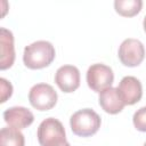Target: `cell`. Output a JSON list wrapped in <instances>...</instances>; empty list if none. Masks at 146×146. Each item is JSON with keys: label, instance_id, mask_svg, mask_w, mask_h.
Listing matches in <instances>:
<instances>
[{"label": "cell", "instance_id": "2e32d148", "mask_svg": "<svg viewBox=\"0 0 146 146\" xmlns=\"http://www.w3.org/2000/svg\"><path fill=\"white\" fill-rule=\"evenodd\" d=\"M143 25H144V30H145V32H146V16L144 17V22H143Z\"/></svg>", "mask_w": 146, "mask_h": 146}, {"label": "cell", "instance_id": "7c38bea8", "mask_svg": "<svg viewBox=\"0 0 146 146\" xmlns=\"http://www.w3.org/2000/svg\"><path fill=\"white\" fill-rule=\"evenodd\" d=\"M25 139L21 130L13 127H3L0 131V146H24Z\"/></svg>", "mask_w": 146, "mask_h": 146}, {"label": "cell", "instance_id": "ba28073f", "mask_svg": "<svg viewBox=\"0 0 146 146\" xmlns=\"http://www.w3.org/2000/svg\"><path fill=\"white\" fill-rule=\"evenodd\" d=\"M117 91L125 105L136 104L143 96V87L140 81L131 75L122 78L117 86Z\"/></svg>", "mask_w": 146, "mask_h": 146}, {"label": "cell", "instance_id": "6da1fadb", "mask_svg": "<svg viewBox=\"0 0 146 146\" xmlns=\"http://www.w3.org/2000/svg\"><path fill=\"white\" fill-rule=\"evenodd\" d=\"M55 47L51 42L39 40L24 48L23 62L29 68L39 70L50 65L55 59Z\"/></svg>", "mask_w": 146, "mask_h": 146}, {"label": "cell", "instance_id": "ac0fdd59", "mask_svg": "<svg viewBox=\"0 0 146 146\" xmlns=\"http://www.w3.org/2000/svg\"><path fill=\"white\" fill-rule=\"evenodd\" d=\"M144 146H146V143H145V144H144Z\"/></svg>", "mask_w": 146, "mask_h": 146}, {"label": "cell", "instance_id": "3957f363", "mask_svg": "<svg viewBox=\"0 0 146 146\" xmlns=\"http://www.w3.org/2000/svg\"><path fill=\"white\" fill-rule=\"evenodd\" d=\"M36 136L41 146H62L66 143L64 125L55 117L44 119L38 127Z\"/></svg>", "mask_w": 146, "mask_h": 146}, {"label": "cell", "instance_id": "277c9868", "mask_svg": "<svg viewBox=\"0 0 146 146\" xmlns=\"http://www.w3.org/2000/svg\"><path fill=\"white\" fill-rule=\"evenodd\" d=\"M57 92L48 83H36L29 92V100L31 105L39 111L51 110L57 103Z\"/></svg>", "mask_w": 146, "mask_h": 146}, {"label": "cell", "instance_id": "52a82bcc", "mask_svg": "<svg viewBox=\"0 0 146 146\" xmlns=\"http://www.w3.org/2000/svg\"><path fill=\"white\" fill-rule=\"evenodd\" d=\"M55 82L64 92H73L80 86V71L73 65L60 66L55 74Z\"/></svg>", "mask_w": 146, "mask_h": 146}, {"label": "cell", "instance_id": "e0dca14e", "mask_svg": "<svg viewBox=\"0 0 146 146\" xmlns=\"http://www.w3.org/2000/svg\"><path fill=\"white\" fill-rule=\"evenodd\" d=\"M62 146H71V145H70V144H68V143H67V141H66V143H65V144H63V145H62Z\"/></svg>", "mask_w": 146, "mask_h": 146}, {"label": "cell", "instance_id": "8992f818", "mask_svg": "<svg viewBox=\"0 0 146 146\" xmlns=\"http://www.w3.org/2000/svg\"><path fill=\"white\" fill-rule=\"evenodd\" d=\"M119 58L125 66H138L145 57L144 44L138 39L128 38L122 41L119 47Z\"/></svg>", "mask_w": 146, "mask_h": 146}, {"label": "cell", "instance_id": "4fadbf2b", "mask_svg": "<svg viewBox=\"0 0 146 146\" xmlns=\"http://www.w3.org/2000/svg\"><path fill=\"white\" fill-rule=\"evenodd\" d=\"M143 6L141 0H115L114 1V8L116 13H119L122 16L131 17L137 15Z\"/></svg>", "mask_w": 146, "mask_h": 146}, {"label": "cell", "instance_id": "8fae6325", "mask_svg": "<svg viewBox=\"0 0 146 146\" xmlns=\"http://www.w3.org/2000/svg\"><path fill=\"white\" fill-rule=\"evenodd\" d=\"M99 105L106 113L116 114L123 110L125 104L122 100L117 88L110 87L99 92Z\"/></svg>", "mask_w": 146, "mask_h": 146}, {"label": "cell", "instance_id": "5bb4252c", "mask_svg": "<svg viewBox=\"0 0 146 146\" xmlns=\"http://www.w3.org/2000/svg\"><path fill=\"white\" fill-rule=\"evenodd\" d=\"M132 122L137 130L146 132V106L140 107L135 112L132 116Z\"/></svg>", "mask_w": 146, "mask_h": 146}, {"label": "cell", "instance_id": "9a60e30c", "mask_svg": "<svg viewBox=\"0 0 146 146\" xmlns=\"http://www.w3.org/2000/svg\"><path fill=\"white\" fill-rule=\"evenodd\" d=\"M0 86H1V103H5L7 98H9L13 94V86L9 81H7L5 78L0 79Z\"/></svg>", "mask_w": 146, "mask_h": 146}, {"label": "cell", "instance_id": "30bf717a", "mask_svg": "<svg viewBox=\"0 0 146 146\" xmlns=\"http://www.w3.org/2000/svg\"><path fill=\"white\" fill-rule=\"evenodd\" d=\"M0 68L6 70L14 64L15 60V47L14 35L11 31L6 27L0 29Z\"/></svg>", "mask_w": 146, "mask_h": 146}, {"label": "cell", "instance_id": "7a4b0ae2", "mask_svg": "<svg viewBox=\"0 0 146 146\" xmlns=\"http://www.w3.org/2000/svg\"><path fill=\"white\" fill-rule=\"evenodd\" d=\"M100 116L91 108H82L73 113L70 124L73 133L80 137H89L95 135L100 128Z\"/></svg>", "mask_w": 146, "mask_h": 146}, {"label": "cell", "instance_id": "9c48e42d", "mask_svg": "<svg viewBox=\"0 0 146 146\" xmlns=\"http://www.w3.org/2000/svg\"><path fill=\"white\" fill-rule=\"evenodd\" d=\"M3 120L7 124H9V127L21 130L32 124L34 115L30 110L23 106H14L3 112Z\"/></svg>", "mask_w": 146, "mask_h": 146}, {"label": "cell", "instance_id": "5b68a950", "mask_svg": "<svg viewBox=\"0 0 146 146\" xmlns=\"http://www.w3.org/2000/svg\"><path fill=\"white\" fill-rule=\"evenodd\" d=\"M87 83L94 91L100 92L106 88L112 87L114 74L110 66L105 64H92L87 71Z\"/></svg>", "mask_w": 146, "mask_h": 146}]
</instances>
